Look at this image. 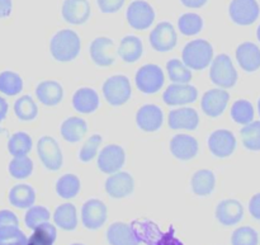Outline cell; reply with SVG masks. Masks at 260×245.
Returning a JSON list of instances; mask_svg holds the SVG:
<instances>
[{
    "label": "cell",
    "mask_w": 260,
    "mask_h": 245,
    "mask_svg": "<svg viewBox=\"0 0 260 245\" xmlns=\"http://www.w3.org/2000/svg\"><path fill=\"white\" fill-rule=\"evenodd\" d=\"M96 3L103 13H116L123 7L124 0H96Z\"/></svg>",
    "instance_id": "46"
},
{
    "label": "cell",
    "mask_w": 260,
    "mask_h": 245,
    "mask_svg": "<svg viewBox=\"0 0 260 245\" xmlns=\"http://www.w3.org/2000/svg\"><path fill=\"white\" fill-rule=\"evenodd\" d=\"M104 98L112 106H122L131 97L129 80L123 75H116L107 79L103 85Z\"/></svg>",
    "instance_id": "5"
},
{
    "label": "cell",
    "mask_w": 260,
    "mask_h": 245,
    "mask_svg": "<svg viewBox=\"0 0 260 245\" xmlns=\"http://www.w3.org/2000/svg\"><path fill=\"white\" fill-rule=\"evenodd\" d=\"M48 219H50V212H48L47 208L42 207V206H33L25 213L24 221L28 228L35 230L38 225L47 223Z\"/></svg>",
    "instance_id": "43"
},
{
    "label": "cell",
    "mask_w": 260,
    "mask_h": 245,
    "mask_svg": "<svg viewBox=\"0 0 260 245\" xmlns=\"http://www.w3.org/2000/svg\"><path fill=\"white\" fill-rule=\"evenodd\" d=\"M37 152L43 165L50 170H58L62 165V154L55 139L45 136L37 144Z\"/></svg>",
    "instance_id": "9"
},
{
    "label": "cell",
    "mask_w": 260,
    "mask_h": 245,
    "mask_svg": "<svg viewBox=\"0 0 260 245\" xmlns=\"http://www.w3.org/2000/svg\"><path fill=\"white\" fill-rule=\"evenodd\" d=\"M61 12L70 24H84L90 17V4L88 0H65Z\"/></svg>",
    "instance_id": "15"
},
{
    "label": "cell",
    "mask_w": 260,
    "mask_h": 245,
    "mask_svg": "<svg viewBox=\"0 0 260 245\" xmlns=\"http://www.w3.org/2000/svg\"><path fill=\"white\" fill-rule=\"evenodd\" d=\"M7 112H8L7 102H5L3 98H0V121H3V119L5 118V116H7Z\"/></svg>",
    "instance_id": "51"
},
{
    "label": "cell",
    "mask_w": 260,
    "mask_h": 245,
    "mask_svg": "<svg viewBox=\"0 0 260 245\" xmlns=\"http://www.w3.org/2000/svg\"><path fill=\"white\" fill-rule=\"evenodd\" d=\"M208 147L217 158H228L236 147V139L228 130H217L208 137Z\"/></svg>",
    "instance_id": "12"
},
{
    "label": "cell",
    "mask_w": 260,
    "mask_h": 245,
    "mask_svg": "<svg viewBox=\"0 0 260 245\" xmlns=\"http://www.w3.org/2000/svg\"><path fill=\"white\" fill-rule=\"evenodd\" d=\"M249 211H250L251 216L256 220H260V193L254 196L249 203Z\"/></svg>",
    "instance_id": "48"
},
{
    "label": "cell",
    "mask_w": 260,
    "mask_h": 245,
    "mask_svg": "<svg viewBox=\"0 0 260 245\" xmlns=\"http://www.w3.org/2000/svg\"><path fill=\"white\" fill-rule=\"evenodd\" d=\"M236 58L245 71H255L260 68V48L251 42L241 43L236 50Z\"/></svg>",
    "instance_id": "22"
},
{
    "label": "cell",
    "mask_w": 260,
    "mask_h": 245,
    "mask_svg": "<svg viewBox=\"0 0 260 245\" xmlns=\"http://www.w3.org/2000/svg\"><path fill=\"white\" fill-rule=\"evenodd\" d=\"M36 193L28 185H18L12 188L9 193V201L14 207L28 208L35 203Z\"/></svg>",
    "instance_id": "29"
},
{
    "label": "cell",
    "mask_w": 260,
    "mask_h": 245,
    "mask_svg": "<svg viewBox=\"0 0 260 245\" xmlns=\"http://www.w3.org/2000/svg\"><path fill=\"white\" fill-rule=\"evenodd\" d=\"M258 234L254 229L244 226L239 228L233 234V245H258Z\"/></svg>",
    "instance_id": "44"
},
{
    "label": "cell",
    "mask_w": 260,
    "mask_h": 245,
    "mask_svg": "<svg viewBox=\"0 0 260 245\" xmlns=\"http://www.w3.org/2000/svg\"><path fill=\"white\" fill-rule=\"evenodd\" d=\"M14 112L18 118L23 119V121H30V119L36 118L38 109L35 101L29 96H24L15 102Z\"/></svg>",
    "instance_id": "40"
},
{
    "label": "cell",
    "mask_w": 260,
    "mask_h": 245,
    "mask_svg": "<svg viewBox=\"0 0 260 245\" xmlns=\"http://www.w3.org/2000/svg\"><path fill=\"white\" fill-rule=\"evenodd\" d=\"M80 191V180L74 174H65L56 183V192L61 198L70 200Z\"/></svg>",
    "instance_id": "32"
},
{
    "label": "cell",
    "mask_w": 260,
    "mask_h": 245,
    "mask_svg": "<svg viewBox=\"0 0 260 245\" xmlns=\"http://www.w3.org/2000/svg\"><path fill=\"white\" fill-rule=\"evenodd\" d=\"M137 240L147 245H183L182 241L174 236V229L168 233H161L154 223L150 221H134L131 225Z\"/></svg>",
    "instance_id": "2"
},
{
    "label": "cell",
    "mask_w": 260,
    "mask_h": 245,
    "mask_svg": "<svg viewBox=\"0 0 260 245\" xmlns=\"http://www.w3.org/2000/svg\"><path fill=\"white\" fill-rule=\"evenodd\" d=\"M256 35H258V40L260 41V25H259V28H258V32H256Z\"/></svg>",
    "instance_id": "52"
},
{
    "label": "cell",
    "mask_w": 260,
    "mask_h": 245,
    "mask_svg": "<svg viewBox=\"0 0 260 245\" xmlns=\"http://www.w3.org/2000/svg\"><path fill=\"white\" fill-rule=\"evenodd\" d=\"M8 149L13 157H24L32 149V139L25 132H17L10 137Z\"/></svg>",
    "instance_id": "34"
},
{
    "label": "cell",
    "mask_w": 260,
    "mask_h": 245,
    "mask_svg": "<svg viewBox=\"0 0 260 245\" xmlns=\"http://www.w3.org/2000/svg\"><path fill=\"white\" fill-rule=\"evenodd\" d=\"M167 69L170 80L174 81V83L187 84L189 83L190 79H192V73H190L189 69H188L184 64L180 63V60H177V58L170 60L169 63L167 64Z\"/></svg>",
    "instance_id": "38"
},
{
    "label": "cell",
    "mask_w": 260,
    "mask_h": 245,
    "mask_svg": "<svg viewBox=\"0 0 260 245\" xmlns=\"http://www.w3.org/2000/svg\"><path fill=\"white\" fill-rule=\"evenodd\" d=\"M23 88V81L18 74L12 71H4L0 74V91L7 96H15L20 93Z\"/></svg>",
    "instance_id": "37"
},
{
    "label": "cell",
    "mask_w": 260,
    "mask_h": 245,
    "mask_svg": "<svg viewBox=\"0 0 260 245\" xmlns=\"http://www.w3.org/2000/svg\"><path fill=\"white\" fill-rule=\"evenodd\" d=\"M213 48L205 40H196L188 43L183 50V64L194 70H203L211 64Z\"/></svg>",
    "instance_id": "3"
},
{
    "label": "cell",
    "mask_w": 260,
    "mask_h": 245,
    "mask_svg": "<svg viewBox=\"0 0 260 245\" xmlns=\"http://www.w3.org/2000/svg\"><path fill=\"white\" fill-rule=\"evenodd\" d=\"M231 117H233L234 121L238 122V124H250L254 118V108L253 106H251L250 102L244 101V99L235 102L233 108H231Z\"/></svg>",
    "instance_id": "39"
},
{
    "label": "cell",
    "mask_w": 260,
    "mask_h": 245,
    "mask_svg": "<svg viewBox=\"0 0 260 245\" xmlns=\"http://www.w3.org/2000/svg\"><path fill=\"white\" fill-rule=\"evenodd\" d=\"M178 27H179L180 33L184 36H194L202 30L203 19L194 13H187L179 18Z\"/></svg>",
    "instance_id": "35"
},
{
    "label": "cell",
    "mask_w": 260,
    "mask_h": 245,
    "mask_svg": "<svg viewBox=\"0 0 260 245\" xmlns=\"http://www.w3.org/2000/svg\"><path fill=\"white\" fill-rule=\"evenodd\" d=\"M33 170V163L28 157H14L9 164V172L13 178L24 179L30 175Z\"/></svg>",
    "instance_id": "41"
},
{
    "label": "cell",
    "mask_w": 260,
    "mask_h": 245,
    "mask_svg": "<svg viewBox=\"0 0 260 245\" xmlns=\"http://www.w3.org/2000/svg\"><path fill=\"white\" fill-rule=\"evenodd\" d=\"M244 208L236 200H225L216 208V218L222 225L231 226L243 219Z\"/></svg>",
    "instance_id": "21"
},
{
    "label": "cell",
    "mask_w": 260,
    "mask_h": 245,
    "mask_svg": "<svg viewBox=\"0 0 260 245\" xmlns=\"http://www.w3.org/2000/svg\"><path fill=\"white\" fill-rule=\"evenodd\" d=\"M73 245H83V244H73Z\"/></svg>",
    "instance_id": "54"
},
{
    "label": "cell",
    "mask_w": 260,
    "mask_h": 245,
    "mask_svg": "<svg viewBox=\"0 0 260 245\" xmlns=\"http://www.w3.org/2000/svg\"><path fill=\"white\" fill-rule=\"evenodd\" d=\"M164 84V74L156 65H145L137 71L136 85L142 93L154 94Z\"/></svg>",
    "instance_id": "7"
},
{
    "label": "cell",
    "mask_w": 260,
    "mask_h": 245,
    "mask_svg": "<svg viewBox=\"0 0 260 245\" xmlns=\"http://www.w3.org/2000/svg\"><path fill=\"white\" fill-rule=\"evenodd\" d=\"M56 240V228L48 223H43L35 229L33 235L28 239L27 245H52Z\"/></svg>",
    "instance_id": "33"
},
{
    "label": "cell",
    "mask_w": 260,
    "mask_h": 245,
    "mask_svg": "<svg viewBox=\"0 0 260 245\" xmlns=\"http://www.w3.org/2000/svg\"><path fill=\"white\" fill-rule=\"evenodd\" d=\"M258 108H259V114H260V99H259V103H258Z\"/></svg>",
    "instance_id": "53"
},
{
    "label": "cell",
    "mask_w": 260,
    "mask_h": 245,
    "mask_svg": "<svg viewBox=\"0 0 260 245\" xmlns=\"http://www.w3.org/2000/svg\"><path fill=\"white\" fill-rule=\"evenodd\" d=\"M86 122L79 117H70L61 126V135L69 142L80 141L86 134Z\"/></svg>",
    "instance_id": "27"
},
{
    "label": "cell",
    "mask_w": 260,
    "mask_h": 245,
    "mask_svg": "<svg viewBox=\"0 0 260 245\" xmlns=\"http://www.w3.org/2000/svg\"><path fill=\"white\" fill-rule=\"evenodd\" d=\"M51 53L61 63L71 61L79 55L80 51V38L74 30L62 29L53 36L51 40Z\"/></svg>",
    "instance_id": "1"
},
{
    "label": "cell",
    "mask_w": 260,
    "mask_h": 245,
    "mask_svg": "<svg viewBox=\"0 0 260 245\" xmlns=\"http://www.w3.org/2000/svg\"><path fill=\"white\" fill-rule=\"evenodd\" d=\"M162 98L169 106H180L193 103L198 98V91L194 86L188 84H172L167 88Z\"/></svg>",
    "instance_id": "14"
},
{
    "label": "cell",
    "mask_w": 260,
    "mask_h": 245,
    "mask_svg": "<svg viewBox=\"0 0 260 245\" xmlns=\"http://www.w3.org/2000/svg\"><path fill=\"white\" fill-rule=\"evenodd\" d=\"M106 191L111 197L123 198L134 191V178L126 172H117L106 180Z\"/></svg>",
    "instance_id": "16"
},
{
    "label": "cell",
    "mask_w": 260,
    "mask_h": 245,
    "mask_svg": "<svg viewBox=\"0 0 260 245\" xmlns=\"http://www.w3.org/2000/svg\"><path fill=\"white\" fill-rule=\"evenodd\" d=\"M127 22L132 28L139 30L147 29L154 23L155 12L149 3L144 0H135L127 8Z\"/></svg>",
    "instance_id": "6"
},
{
    "label": "cell",
    "mask_w": 260,
    "mask_h": 245,
    "mask_svg": "<svg viewBox=\"0 0 260 245\" xmlns=\"http://www.w3.org/2000/svg\"><path fill=\"white\" fill-rule=\"evenodd\" d=\"M19 221H18L17 216L12 212V211H0V228L4 226H18Z\"/></svg>",
    "instance_id": "47"
},
{
    "label": "cell",
    "mask_w": 260,
    "mask_h": 245,
    "mask_svg": "<svg viewBox=\"0 0 260 245\" xmlns=\"http://www.w3.org/2000/svg\"><path fill=\"white\" fill-rule=\"evenodd\" d=\"M36 96L38 101L45 106H56L62 99V86L56 81H42L36 88Z\"/></svg>",
    "instance_id": "26"
},
{
    "label": "cell",
    "mask_w": 260,
    "mask_h": 245,
    "mask_svg": "<svg viewBox=\"0 0 260 245\" xmlns=\"http://www.w3.org/2000/svg\"><path fill=\"white\" fill-rule=\"evenodd\" d=\"M28 239L18 226L0 228V245H27Z\"/></svg>",
    "instance_id": "42"
},
{
    "label": "cell",
    "mask_w": 260,
    "mask_h": 245,
    "mask_svg": "<svg viewBox=\"0 0 260 245\" xmlns=\"http://www.w3.org/2000/svg\"><path fill=\"white\" fill-rule=\"evenodd\" d=\"M162 121H164V116H162L161 109L152 104L144 106L142 108H140L136 114V122L139 127L147 132L159 130L161 127Z\"/></svg>",
    "instance_id": "20"
},
{
    "label": "cell",
    "mask_w": 260,
    "mask_h": 245,
    "mask_svg": "<svg viewBox=\"0 0 260 245\" xmlns=\"http://www.w3.org/2000/svg\"><path fill=\"white\" fill-rule=\"evenodd\" d=\"M200 124L198 113L193 108H179L169 114V126L173 130H196Z\"/></svg>",
    "instance_id": "23"
},
{
    "label": "cell",
    "mask_w": 260,
    "mask_h": 245,
    "mask_svg": "<svg viewBox=\"0 0 260 245\" xmlns=\"http://www.w3.org/2000/svg\"><path fill=\"white\" fill-rule=\"evenodd\" d=\"M12 12V0H0V18H5Z\"/></svg>",
    "instance_id": "49"
},
{
    "label": "cell",
    "mask_w": 260,
    "mask_h": 245,
    "mask_svg": "<svg viewBox=\"0 0 260 245\" xmlns=\"http://www.w3.org/2000/svg\"><path fill=\"white\" fill-rule=\"evenodd\" d=\"M124 164V151L118 145H108L101 151L98 167L106 174L117 173Z\"/></svg>",
    "instance_id": "13"
},
{
    "label": "cell",
    "mask_w": 260,
    "mask_h": 245,
    "mask_svg": "<svg viewBox=\"0 0 260 245\" xmlns=\"http://www.w3.org/2000/svg\"><path fill=\"white\" fill-rule=\"evenodd\" d=\"M118 53L126 63H135L142 55V42L135 36H127L119 45Z\"/></svg>",
    "instance_id": "31"
},
{
    "label": "cell",
    "mask_w": 260,
    "mask_h": 245,
    "mask_svg": "<svg viewBox=\"0 0 260 245\" xmlns=\"http://www.w3.org/2000/svg\"><path fill=\"white\" fill-rule=\"evenodd\" d=\"M180 2L187 8H202L207 0H180Z\"/></svg>",
    "instance_id": "50"
},
{
    "label": "cell",
    "mask_w": 260,
    "mask_h": 245,
    "mask_svg": "<svg viewBox=\"0 0 260 245\" xmlns=\"http://www.w3.org/2000/svg\"><path fill=\"white\" fill-rule=\"evenodd\" d=\"M0 132H3V130H2V129H0Z\"/></svg>",
    "instance_id": "55"
},
{
    "label": "cell",
    "mask_w": 260,
    "mask_h": 245,
    "mask_svg": "<svg viewBox=\"0 0 260 245\" xmlns=\"http://www.w3.org/2000/svg\"><path fill=\"white\" fill-rule=\"evenodd\" d=\"M230 96L222 89H211L203 96L202 109L207 116L218 117L226 109Z\"/></svg>",
    "instance_id": "17"
},
{
    "label": "cell",
    "mask_w": 260,
    "mask_h": 245,
    "mask_svg": "<svg viewBox=\"0 0 260 245\" xmlns=\"http://www.w3.org/2000/svg\"><path fill=\"white\" fill-rule=\"evenodd\" d=\"M81 220L86 229L90 230L99 229L107 220L106 205L99 200L86 201L81 210Z\"/></svg>",
    "instance_id": "11"
},
{
    "label": "cell",
    "mask_w": 260,
    "mask_h": 245,
    "mask_svg": "<svg viewBox=\"0 0 260 245\" xmlns=\"http://www.w3.org/2000/svg\"><path fill=\"white\" fill-rule=\"evenodd\" d=\"M53 220L58 228L63 229V230H74L78 225L75 206L71 203H63V205L58 206L53 215Z\"/></svg>",
    "instance_id": "28"
},
{
    "label": "cell",
    "mask_w": 260,
    "mask_h": 245,
    "mask_svg": "<svg viewBox=\"0 0 260 245\" xmlns=\"http://www.w3.org/2000/svg\"><path fill=\"white\" fill-rule=\"evenodd\" d=\"M241 139L244 146L249 150H260V121L250 122L241 130Z\"/></svg>",
    "instance_id": "36"
},
{
    "label": "cell",
    "mask_w": 260,
    "mask_h": 245,
    "mask_svg": "<svg viewBox=\"0 0 260 245\" xmlns=\"http://www.w3.org/2000/svg\"><path fill=\"white\" fill-rule=\"evenodd\" d=\"M90 56L99 66H111L114 63V43L107 37H98L91 42Z\"/></svg>",
    "instance_id": "18"
},
{
    "label": "cell",
    "mask_w": 260,
    "mask_h": 245,
    "mask_svg": "<svg viewBox=\"0 0 260 245\" xmlns=\"http://www.w3.org/2000/svg\"><path fill=\"white\" fill-rule=\"evenodd\" d=\"M170 150L177 159L189 160L197 155L198 142L189 135H175L170 141Z\"/></svg>",
    "instance_id": "19"
},
{
    "label": "cell",
    "mask_w": 260,
    "mask_h": 245,
    "mask_svg": "<svg viewBox=\"0 0 260 245\" xmlns=\"http://www.w3.org/2000/svg\"><path fill=\"white\" fill-rule=\"evenodd\" d=\"M107 239L111 245H139L131 226L123 223H114L107 231Z\"/></svg>",
    "instance_id": "24"
},
{
    "label": "cell",
    "mask_w": 260,
    "mask_h": 245,
    "mask_svg": "<svg viewBox=\"0 0 260 245\" xmlns=\"http://www.w3.org/2000/svg\"><path fill=\"white\" fill-rule=\"evenodd\" d=\"M74 108L80 113H91L99 106V97L91 88H81L73 97Z\"/></svg>",
    "instance_id": "25"
},
{
    "label": "cell",
    "mask_w": 260,
    "mask_h": 245,
    "mask_svg": "<svg viewBox=\"0 0 260 245\" xmlns=\"http://www.w3.org/2000/svg\"><path fill=\"white\" fill-rule=\"evenodd\" d=\"M210 78L216 85L221 88H231L236 84L238 73L233 65V61L228 55H218L213 60L210 70Z\"/></svg>",
    "instance_id": "4"
},
{
    "label": "cell",
    "mask_w": 260,
    "mask_h": 245,
    "mask_svg": "<svg viewBox=\"0 0 260 245\" xmlns=\"http://www.w3.org/2000/svg\"><path fill=\"white\" fill-rule=\"evenodd\" d=\"M215 174L211 170H198L192 178L193 192L197 196H208L215 190Z\"/></svg>",
    "instance_id": "30"
},
{
    "label": "cell",
    "mask_w": 260,
    "mask_h": 245,
    "mask_svg": "<svg viewBox=\"0 0 260 245\" xmlns=\"http://www.w3.org/2000/svg\"><path fill=\"white\" fill-rule=\"evenodd\" d=\"M150 43L159 52L173 50L177 45V32L170 23L161 22L150 33Z\"/></svg>",
    "instance_id": "10"
},
{
    "label": "cell",
    "mask_w": 260,
    "mask_h": 245,
    "mask_svg": "<svg viewBox=\"0 0 260 245\" xmlns=\"http://www.w3.org/2000/svg\"><path fill=\"white\" fill-rule=\"evenodd\" d=\"M229 13L236 24L249 25L258 19L260 9L256 0H233Z\"/></svg>",
    "instance_id": "8"
},
{
    "label": "cell",
    "mask_w": 260,
    "mask_h": 245,
    "mask_svg": "<svg viewBox=\"0 0 260 245\" xmlns=\"http://www.w3.org/2000/svg\"><path fill=\"white\" fill-rule=\"evenodd\" d=\"M102 144V137L99 135H93L88 141L84 144V146L80 150V160L81 162H90L95 158L96 152H98L99 146Z\"/></svg>",
    "instance_id": "45"
}]
</instances>
